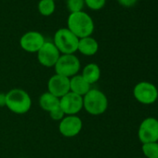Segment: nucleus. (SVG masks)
Here are the masks:
<instances>
[{
	"label": "nucleus",
	"instance_id": "obj_1",
	"mask_svg": "<svg viewBox=\"0 0 158 158\" xmlns=\"http://www.w3.org/2000/svg\"><path fill=\"white\" fill-rule=\"evenodd\" d=\"M67 28L79 39L91 36L94 32V22L89 14L84 11L70 13L67 18Z\"/></svg>",
	"mask_w": 158,
	"mask_h": 158
},
{
	"label": "nucleus",
	"instance_id": "obj_2",
	"mask_svg": "<svg viewBox=\"0 0 158 158\" xmlns=\"http://www.w3.org/2000/svg\"><path fill=\"white\" fill-rule=\"evenodd\" d=\"M6 107L16 114H24L32 107V99L28 92L22 89H13L6 93Z\"/></svg>",
	"mask_w": 158,
	"mask_h": 158
},
{
	"label": "nucleus",
	"instance_id": "obj_3",
	"mask_svg": "<svg viewBox=\"0 0 158 158\" xmlns=\"http://www.w3.org/2000/svg\"><path fill=\"white\" fill-rule=\"evenodd\" d=\"M83 108L91 115H101L108 108V99L102 91L90 89L83 97Z\"/></svg>",
	"mask_w": 158,
	"mask_h": 158
},
{
	"label": "nucleus",
	"instance_id": "obj_4",
	"mask_svg": "<svg viewBox=\"0 0 158 158\" xmlns=\"http://www.w3.org/2000/svg\"><path fill=\"white\" fill-rule=\"evenodd\" d=\"M79 38L67 27L56 31L53 43L60 54H74L77 51Z\"/></svg>",
	"mask_w": 158,
	"mask_h": 158
},
{
	"label": "nucleus",
	"instance_id": "obj_5",
	"mask_svg": "<svg viewBox=\"0 0 158 158\" xmlns=\"http://www.w3.org/2000/svg\"><path fill=\"white\" fill-rule=\"evenodd\" d=\"M80 67V60L74 54H61L54 66L57 74L68 78L77 74Z\"/></svg>",
	"mask_w": 158,
	"mask_h": 158
},
{
	"label": "nucleus",
	"instance_id": "obj_6",
	"mask_svg": "<svg viewBox=\"0 0 158 158\" xmlns=\"http://www.w3.org/2000/svg\"><path fill=\"white\" fill-rule=\"evenodd\" d=\"M134 98L141 104L150 105L154 103L158 99V89L157 88L146 81L138 83L133 89Z\"/></svg>",
	"mask_w": 158,
	"mask_h": 158
},
{
	"label": "nucleus",
	"instance_id": "obj_7",
	"mask_svg": "<svg viewBox=\"0 0 158 158\" xmlns=\"http://www.w3.org/2000/svg\"><path fill=\"white\" fill-rule=\"evenodd\" d=\"M139 139L142 144L158 141V120L147 117L140 123L138 130Z\"/></svg>",
	"mask_w": 158,
	"mask_h": 158
},
{
	"label": "nucleus",
	"instance_id": "obj_8",
	"mask_svg": "<svg viewBox=\"0 0 158 158\" xmlns=\"http://www.w3.org/2000/svg\"><path fill=\"white\" fill-rule=\"evenodd\" d=\"M60 55L61 54L53 42L46 41L41 48L37 51V60L42 66L50 68L55 66Z\"/></svg>",
	"mask_w": 158,
	"mask_h": 158
},
{
	"label": "nucleus",
	"instance_id": "obj_9",
	"mask_svg": "<svg viewBox=\"0 0 158 158\" xmlns=\"http://www.w3.org/2000/svg\"><path fill=\"white\" fill-rule=\"evenodd\" d=\"M83 128V122L77 115H65L59 125L60 133L66 138L77 136Z\"/></svg>",
	"mask_w": 158,
	"mask_h": 158
},
{
	"label": "nucleus",
	"instance_id": "obj_10",
	"mask_svg": "<svg viewBox=\"0 0 158 158\" xmlns=\"http://www.w3.org/2000/svg\"><path fill=\"white\" fill-rule=\"evenodd\" d=\"M46 42L44 35L37 31H29L23 34L20 39L21 48L30 53H37Z\"/></svg>",
	"mask_w": 158,
	"mask_h": 158
},
{
	"label": "nucleus",
	"instance_id": "obj_11",
	"mask_svg": "<svg viewBox=\"0 0 158 158\" xmlns=\"http://www.w3.org/2000/svg\"><path fill=\"white\" fill-rule=\"evenodd\" d=\"M60 107L65 115H76L83 109V97L70 91L60 99Z\"/></svg>",
	"mask_w": 158,
	"mask_h": 158
},
{
	"label": "nucleus",
	"instance_id": "obj_12",
	"mask_svg": "<svg viewBox=\"0 0 158 158\" xmlns=\"http://www.w3.org/2000/svg\"><path fill=\"white\" fill-rule=\"evenodd\" d=\"M48 91L60 99L70 92V78L55 73L48 79Z\"/></svg>",
	"mask_w": 158,
	"mask_h": 158
},
{
	"label": "nucleus",
	"instance_id": "obj_13",
	"mask_svg": "<svg viewBox=\"0 0 158 158\" xmlns=\"http://www.w3.org/2000/svg\"><path fill=\"white\" fill-rule=\"evenodd\" d=\"M90 85L83 78L81 74H75L70 78V91L84 97L89 90Z\"/></svg>",
	"mask_w": 158,
	"mask_h": 158
},
{
	"label": "nucleus",
	"instance_id": "obj_14",
	"mask_svg": "<svg viewBox=\"0 0 158 158\" xmlns=\"http://www.w3.org/2000/svg\"><path fill=\"white\" fill-rule=\"evenodd\" d=\"M99 50V43L92 36H87L79 39L77 51L85 56H93Z\"/></svg>",
	"mask_w": 158,
	"mask_h": 158
},
{
	"label": "nucleus",
	"instance_id": "obj_15",
	"mask_svg": "<svg viewBox=\"0 0 158 158\" xmlns=\"http://www.w3.org/2000/svg\"><path fill=\"white\" fill-rule=\"evenodd\" d=\"M83 78L91 86L99 81L101 78V69L96 63H89L83 68L82 74Z\"/></svg>",
	"mask_w": 158,
	"mask_h": 158
},
{
	"label": "nucleus",
	"instance_id": "obj_16",
	"mask_svg": "<svg viewBox=\"0 0 158 158\" xmlns=\"http://www.w3.org/2000/svg\"><path fill=\"white\" fill-rule=\"evenodd\" d=\"M39 105L44 111L49 113L60 106V99L47 91L40 96Z\"/></svg>",
	"mask_w": 158,
	"mask_h": 158
},
{
	"label": "nucleus",
	"instance_id": "obj_17",
	"mask_svg": "<svg viewBox=\"0 0 158 158\" xmlns=\"http://www.w3.org/2000/svg\"><path fill=\"white\" fill-rule=\"evenodd\" d=\"M38 11L43 16H50L55 12V1L53 0H40L37 5Z\"/></svg>",
	"mask_w": 158,
	"mask_h": 158
},
{
	"label": "nucleus",
	"instance_id": "obj_18",
	"mask_svg": "<svg viewBox=\"0 0 158 158\" xmlns=\"http://www.w3.org/2000/svg\"><path fill=\"white\" fill-rule=\"evenodd\" d=\"M142 152L146 158H158V142L142 144Z\"/></svg>",
	"mask_w": 158,
	"mask_h": 158
},
{
	"label": "nucleus",
	"instance_id": "obj_19",
	"mask_svg": "<svg viewBox=\"0 0 158 158\" xmlns=\"http://www.w3.org/2000/svg\"><path fill=\"white\" fill-rule=\"evenodd\" d=\"M66 7L70 13L83 11L85 0H66Z\"/></svg>",
	"mask_w": 158,
	"mask_h": 158
},
{
	"label": "nucleus",
	"instance_id": "obj_20",
	"mask_svg": "<svg viewBox=\"0 0 158 158\" xmlns=\"http://www.w3.org/2000/svg\"><path fill=\"white\" fill-rule=\"evenodd\" d=\"M106 3V0H85V6L91 10H102Z\"/></svg>",
	"mask_w": 158,
	"mask_h": 158
},
{
	"label": "nucleus",
	"instance_id": "obj_21",
	"mask_svg": "<svg viewBox=\"0 0 158 158\" xmlns=\"http://www.w3.org/2000/svg\"><path fill=\"white\" fill-rule=\"evenodd\" d=\"M48 114H49L50 118L52 120H55V121H60L65 116V114L63 113V111L61 110V108L60 106L58 108H56L55 110L49 112Z\"/></svg>",
	"mask_w": 158,
	"mask_h": 158
},
{
	"label": "nucleus",
	"instance_id": "obj_22",
	"mask_svg": "<svg viewBox=\"0 0 158 158\" xmlns=\"http://www.w3.org/2000/svg\"><path fill=\"white\" fill-rule=\"evenodd\" d=\"M138 0H118V2L121 6L126 7V8H131L133 7Z\"/></svg>",
	"mask_w": 158,
	"mask_h": 158
},
{
	"label": "nucleus",
	"instance_id": "obj_23",
	"mask_svg": "<svg viewBox=\"0 0 158 158\" xmlns=\"http://www.w3.org/2000/svg\"><path fill=\"white\" fill-rule=\"evenodd\" d=\"M7 103L6 93H0V107H5Z\"/></svg>",
	"mask_w": 158,
	"mask_h": 158
},
{
	"label": "nucleus",
	"instance_id": "obj_24",
	"mask_svg": "<svg viewBox=\"0 0 158 158\" xmlns=\"http://www.w3.org/2000/svg\"><path fill=\"white\" fill-rule=\"evenodd\" d=\"M139 158H141V157H139Z\"/></svg>",
	"mask_w": 158,
	"mask_h": 158
},
{
	"label": "nucleus",
	"instance_id": "obj_25",
	"mask_svg": "<svg viewBox=\"0 0 158 158\" xmlns=\"http://www.w3.org/2000/svg\"><path fill=\"white\" fill-rule=\"evenodd\" d=\"M53 1H55V0H53Z\"/></svg>",
	"mask_w": 158,
	"mask_h": 158
}]
</instances>
